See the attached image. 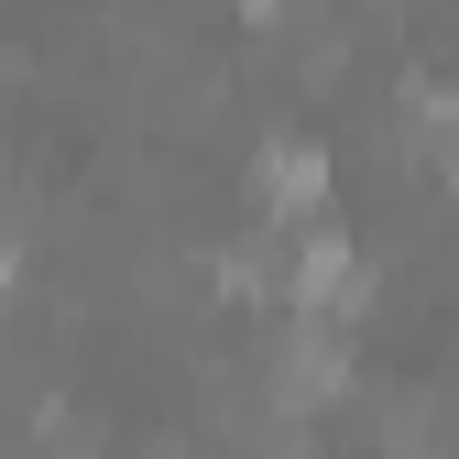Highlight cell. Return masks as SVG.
<instances>
[{"instance_id": "cell-1", "label": "cell", "mask_w": 459, "mask_h": 459, "mask_svg": "<svg viewBox=\"0 0 459 459\" xmlns=\"http://www.w3.org/2000/svg\"><path fill=\"white\" fill-rule=\"evenodd\" d=\"M296 296H307V307H328V317H339V307H351V296H361V273H351V252H339V241H317V252H307V263H296Z\"/></svg>"}, {"instance_id": "cell-2", "label": "cell", "mask_w": 459, "mask_h": 459, "mask_svg": "<svg viewBox=\"0 0 459 459\" xmlns=\"http://www.w3.org/2000/svg\"><path fill=\"white\" fill-rule=\"evenodd\" d=\"M263 186H273L284 208H307V197L328 186V164H307V153H273V164H263Z\"/></svg>"}]
</instances>
